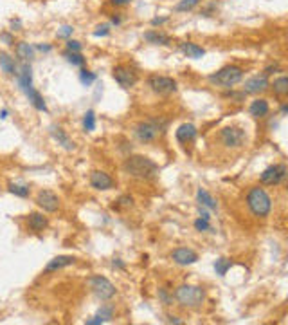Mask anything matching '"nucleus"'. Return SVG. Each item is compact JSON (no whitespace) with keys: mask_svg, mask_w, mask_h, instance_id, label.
<instances>
[{"mask_svg":"<svg viewBox=\"0 0 288 325\" xmlns=\"http://www.w3.org/2000/svg\"><path fill=\"white\" fill-rule=\"evenodd\" d=\"M243 74H245V71L242 67H238V65H225L216 73L209 74V83L222 89H232L243 80Z\"/></svg>","mask_w":288,"mask_h":325,"instance_id":"obj_5","label":"nucleus"},{"mask_svg":"<svg viewBox=\"0 0 288 325\" xmlns=\"http://www.w3.org/2000/svg\"><path fill=\"white\" fill-rule=\"evenodd\" d=\"M8 191L13 193L15 197H20V199H27L31 193L29 184H20V183H9L8 184Z\"/></svg>","mask_w":288,"mask_h":325,"instance_id":"obj_28","label":"nucleus"},{"mask_svg":"<svg viewBox=\"0 0 288 325\" xmlns=\"http://www.w3.org/2000/svg\"><path fill=\"white\" fill-rule=\"evenodd\" d=\"M20 27H22V22H20V18H13L11 20V31H20Z\"/></svg>","mask_w":288,"mask_h":325,"instance_id":"obj_50","label":"nucleus"},{"mask_svg":"<svg viewBox=\"0 0 288 325\" xmlns=\"http://www.w3.org/2000/svg\"><path fill=\"white\" fill-rule=\"evenodd\" d=\"M112 266H114V268H117V269H125V264L121 262V258H114V260H112Z\"/></svg>","mask_w":288,"mask_h":325,"instance_id":"obj_51","label":"nucleus"},{"mask_svg":"<svg viewBox=\"0 0 288 325\" xmlns=\"http://www.w3.org/2000/svg\"><path fill=\"white\" fill-rule=\"evenodd\" d=\"M157 295H159L160 304H164V306H171V304H173V295H171L166 287H159Z\"/></svg>","mask_w":288,"mask_h":325,"instance_id":"obj_35","label":"nucleus"},{"mask_svg":"<svg viewBox=\"0 0 288 325\" xmlns=\"http://www.w3.org/2000/svg\"><path fill=\"white\" fill-rule=\"evenodd\" d=\"M171 258L178 266H191L195 262H198V253L189 248H177L171 253Z\"/></svg>","mask_w":288,"mask_h":325,"instance_id":"obj_16","label":"nucleus"},{"mask_svg":"<svg viewBox=\"0 0 288 325\" xmlns=\"http://www.w3.org/2000/svg\"><path fill=\"white\" fill-rule=\"evenodd\" d=\"M218 139L220 143L229 150H238L243 148L247 143V134L245 130L239 128V126H225L218 132Z\"/></svg>","mask_w":288,"mask_h":325,"instance_id":"obj_7","label":"nucleus"},{"mask_svg":"<svg viewBox=\"0 0 288 325\" xmlns=\"http://www.w3.org/2000/svg\"><path fill=\"white\" fill-rule=\"evenodd\" d=\"M164 128H166V121H162V119H142V121H139L133 126V136H135V139L139 143L148 145V143H155L160 138Z\"/></svg>","mask_w":288,"mask_h":325,"instance_id":"obj_2","label":"nucleus"},{"mask_svg":"<svg viewBox=\"0 0 288 325\" xmlns=\"http://www.w3.org/2000/svg\"><path fill=\"white\" fill-rule=\"evenodd\" d=\"M26 96H27V100L31 101V105H33L34 109L38 112H47V103H45V100H43V96L40 94L36 89H31V91H27L26 92Z\"/></svg>","mask_w":288,"mask_h":325,"instance_id":"obj_25","label":"nucleus"},{"mask_svg":"<svg viewBox=\"0 0 288 325\" xmlns=\"http://www.w3.org/2000/svg\"><path fill=\"white\" fill-rule=\"evenodd\" d=\"M245 201H247V208H249L250 213L254 215V217L258 219L269 217L270 210H272V201H270V195L267 193L263 188L259 186L250 188V190L247 191Z\"/></svg>","mask_w":288,"mask_h":325,"instance_id":"obj_3","label":"nucleus"},{"mask_svg":"<svg viewBox=\"0 0 288 325\" xmlns=\"http://www.w3.org/2000/svg\"><path fill=\"white\" fill-rule=\"evenodd\" d=\"M83 128L87 132H94L95 130V112L94 111H87L83 116Z\"/></svg>","mask_w":288,"mask_h":325,"instance_id":"obj_33","label":"nucleus"},{"mask_svg":"<svg viewBox=\"0 0 288 325\" xmlns=\"http://www.w3.org/2000/svg\"><path fill=\"white\" fill-rule=\"evenodd\" d=\"M200 4V0H180L177 6H175V11L177 13H187L191 9H195Z\"/></svg>","mask_w":288,"mask_h":325,"instance_id":"obj_32","label":"nucleus"},{"mask_svg":"<svg viewBox=\"0 0 288 325\" xmlns=\"http://www.w3.org/2000/svg\"><path fill=\"white\" fill-rule=\"evenodd\" d=\"M76 264V256L72 255H58L54 256L53 260L47 262V266L43 268V275H49V273H56L60 269H65L68 266H74Z\"/></svg>","mask_w":288,"mask_h":325,"instance_id":"obj_14","label":"nucleus"},{"mask_svg":"<svg viewBox=\"0 0 288 325\" xmlns=\"http://www.w3.org/2000/svg\"><path fill=\"white\" fill-rule=\"evenodd\" d=\"M225 96H227V98H231V100H236V101H242L243 100V98H245V96H247V92L245 91H243V92H227V94H225Z\"/></svg>","mask_w":288,"mask_h":325,"instance_id":"obj_42","label":"nucleus"},{"mask_svg":"<svg viewBox=\"0 0 288 325\" xmlns=\"http://www.w3.org/2000/svg\"><path fill=\"white\" fill-rule=\"evenodd\" d=\"M117 203L121 204V206H132L133 204V197L132 195H123V197H119Z\"/></svg>","mask_w":288,"mask_h":325,"instance_id":"obj_41","label":"nucleus"},{"mask_svg":"<svg viewBox=\"0 0 288 325\" xmlns=\"http://www.w3.org/2000/svg\"><path fill=\"white\" fill-rule=\"evenodd\" d=\"M110 24H112V26H121V24H123L121 15H119V13H114V15L110 16Z\"/></svg>","mask_w":288,"mask_h":325,"instance_id":"obj_45","label":"nucleus"},{"mask_svg":"<svg viewBox=\"0 0 288 325\" xmlns=\"http://www.w3.org/2000/svg\"><path fill=\"white\" fill-rule=\"evenodd\" d=\"M288 176V168L284 165H272L269 168L263 170V174L259 176V181L267 186H276L279 184L284 177Z\"/></svg>","mask_w":288,"mask_h":325,"instance_id":"obj_10","label":"nucleus"},{"mask_svg":"<svg viewBox=\"0 0 288 325\" xmlns=\"http://www.w3.org/2000/svg\"><path fill=\"white\" fill-rule=\"evenodd\" d=\"M34 53H36L34 46H31L27 42H18L15 47V54L20 61H31L34 58Z\"/></svg>","mask_w":288,"mask_h":325,"instance_id":"obj_24","label":"nucleus"},{"mask_svg":"<svg viewBox=\"0 0 288 325\" xmlns=\"http://www.w3.org/2000/svg\"><path fill=\"white\" fill-rule=\"evenodd\" d=\"M270 89V81H269V76H265V74H256V76L249 78V80L243 83V91L247 92V94H261V92L269 91Z\"/></svg>","mask_w":288,"mask_h":325,"instance_id":"obj_12","label":"nucleus"},{"mask_svg":"<svg viewBox=\"0 0 288 325\" xmlns=\"http://www.w3.org/2000/svg\"><path fill=\"white\" fill-rule=\"evenodd\" d=\"M167 321H170V323H177V325L182 323V320H178V318H175V316H167Z\"/></svg>","mask_w":288,"mask_h":325,"instance_id":"obj_52","label":"nucleus"},{"mask_svg":"<svg viewBox=\"0 0 288 325\" xmlns=\"http://www.w3.org/2000/svg\"><path fill=\"white\" fill-rule=\"evenodd\" d=\"M36 204L42 208L45 213H54L60 208V197L53 190H40L36 193Z\"/></svg>","mask_w":288,"mask_h":325,"instance_id":"obj_11","label":"nucleus"},{"mask_svg":"<svg viewBox=\"0 0 288 325\" xmlns=\"http://www.w3.org/2000/svg\"><path fill=\"white\" fill-rule=\"evenodd\" d=\"M87 286L90 287L92 295H94L98 300H101V302H108V300H112L115 295H117L115 286L110 282V280L106 278V276H101V275L88 276Z\"/></svg>","mask_w":288,"mask_h":325,"instance_id":"obj_6","label":"nucleus"},{"mask_svg":"<svg viewBox=\"0 0 288 325\" xmlns=\"http://www.w3.org/2000/svg\"><path fill=\"white\" fill-rule=\"evenodd\" d=\"M270 89H272L277 96H288V74L277 76L276 80L270 83Z\"/></svg>","mask_w":288,"mask_h":325,"instance_id":"obj_27","label":"nucleus"},{"mask_svg":"<svg viewBox=\"0 0 288 325\" xmlns=\"http://www.w3.org/2000/svg\"><path fill=\"white\" fill-rule=\"evenodd\" d=\"M197 134H198L197 126L191 125V123H184V125H180L177 128V132H175V138H177V141L180 143V145H187V143L195 141Z\"/></svg>","mask_w":288,"mask_h":325,"instance_id":"obj_18","label":"nucleus"},{"mask_svg":"<svg viewBox=\"0 0 288 325\" xmlns=\"http://www.w3.org/2000/svg\"><path fill=\"white\" fill-rule=\"evenodd\" d=\"M231 266H232V262L229 258H218L214 262V271H216V275H220V276H225L227 275V271L231 269Z\"/></svg>","mask_w":288,"mask_h":325,"instance_id":"obj_31","label":"nucleus"},{"mask_svg":"<svg viewBox=\"0 0 288 325\" xmlns=\"http://www.w3.org/2000/svg\"><path fill=\"white\" fill-rule=\"evenodd\" d=\"M146 85L157 96H170L173 92H177L178 89L177 80H173L170 76H162V74H150L146 78Z\"/></svg>","mask_w":288,"mask_h":325,"instance_id":"obj_8","label":"nucleus"},{"mask_svg":"<svg viewBox=\"0 0 288 325\" xmlns=\"http://www.w3.org/2000/svg\"><path fill=\"white\" fill-rule=\"evenodd\" d=\"M281 112H283V114H288V103L281 105Z\"/></svg>","mask_w":288,"mask_h":325,"instance_id":"obj_54","label":"nucleus"},{"mask_svg":"<svg viewBox=\"0 0 288 325\" xmlns=\"http://www.w3.org/2000/svg\"><path fill=\"white\" fill-rule=\"evenodd\" d=\"M90 186L98 191H106L115 186V181L106 172H103V170H94L90 174Z\"/></svg>","mask_w":288,"mask_h":325,"instance_id":"obj_13","label":"nucleus"},{"mask_svg":"<svg viewBox=\"0 0 288 325\" xmlns=\"http://www.w3.org/2000/svg\"><path fill=\"white\" fill-rule=\"evenodd\" d=\"M16 81L23 94L33 89V69H31L29 61H22V65L18 67V74H16Z\"/></svg>","mask_w":288,"mask_h":325,"instance_id":"obj_15","label":"nucleus"},{"mask_svg":"<svg viewBox=\"0 0 288 325\" xmlns=\"http://www.w3.org/2000/svg\"><path fill=\"white\" fill-rule=\"evenodd\" d=\"M112 78L115 80V83L119 85L121 89H132L135 87L137 80H139V76H137L135 69L133 67H130V65H125V63H119L115 65L114 69H112Z\"/></svg>","mask_w":288,"mask_h":325,"instance_id":"obj_9","label":"nucleus"},{"mask_svg":"<svg viewBox=\"0 0 288 325\" xmlns=\"http://www.w3.org/2000/svg\"><path fill=\"white\" fill-rule=\"evenodd\" d=\"M26 221H27V228H29L33 233H42L47 226H49V219H47L43 213H38V211L29 213Z\"/></svg>","mask_w":288,"mask_h":325,"instance_id":"obj_19","label":"nucleus"},{"mask_svg":"<svg viewBox=\"0 0 288 325\" xmlns=\"http://www.w3.org/2000/svg\"><path fill=\"white\" fill-rule=\"evenodd\" d=\"M65 49H67V51H72V53H81L83 46H81L80 40H72V38H68L67 44H65Z\"/></svg>","mask_w":288,"mask_h":325,"instance_id":"obj_38","label":"nucleus"},{"mask_svg":"<svg viewBox=\"0 0 288 325\" xmlns=\"http://www.w3.org/2000/svg\"><path fill=\"white\" fill-rule=\"evenodd\" d=\"M269 111H270V105H269V101L267 100H254L252 103H250V107H249V112H250V116L252 118H256V119H259V118H265L267 114H269Z\"/></svg>","mask_w":288,"mask_h":325,"instance_id":"obj_23","label":"nucleus"},{"mask_svg":"<svg viewBox=\"0 0 288 325\" xmlns=\"http://www.w3.org/2000/svg\"><path fill=\"white\" fill-rule=\"evenodd\" d=\"M178 49H180V53H182L184 56L193 58V60H198V58L205 56V49L202 46H198V44H195V42L178 44Z\"/></svg>","mask_w":288,"mask_h":325,"instance_id":"obj_21","label":"nucleus"},{"mask_svg":"<svg viewBox=\"0 0 288 325\" xmlns=\"http://www.w3.org/2000/svg\"><path fill=\"white\" fill-rule=\"evenodd\" d=\"M0 69L8 76H16L18 74V65H16L15 58L6 51H0Z\"/></svg>","mask_w":288,"mask_h":325,"instance_id":"obj_20","label":"nucleus"},{"mask_svg":"<svg viewBox=\"0 0 288 325\" xmlns=\"http://www.w3.org/2000/svg\"><path fill=\"white\" fill-rule=\"evenodd\" d=\"M98 80V74L95 73H92V71H88V69H81V73H80V81L85 85V87H90L94 81Z\"/></svg>","mask_w":288,"mask_h":325,"instance_id":"obj_34","label":"nucleus"},{"mask_svg":"<svg viewBox=\"0 0 288 325\" xmlns=\"http://www.w3.org/2000/svg\"><path fill=\"white\" fill-rule=\"evenodd\" d=\"M9 116V112H8V109H2V111H0V118L2 119H6Z\"/></svg>","mask_w":288,"mask_h":325,"instance_id":"obj_53","label":"nucleus"},{"mask_svg":"<svg viewBox=\"0 0 288 325\" xmlns=\"http://www.w3.org/2000/svg\"><path fill=\"white\" fill-rule=\"evenodd\" d=\"M144 42L152 44V46H170L171 44V38L167 35H164V33H160V31L157 29H150L146 31L142 35Z\"/></svg>","mask_w":288,"mask_h":325,"instance_id":"obj_22","label":"nucleus"},{"mask_svg":"<svg viewBox=\"0 0 288 325\" xmlns=\"http://www.w3.org/2000/svg\"><path fill=\"white\" fill-rule=\"evenodd\" d=\"M197 201H198V204H200V206L207 208V210H212V211H214L216 208H218V204H216L214 197H212V195L209 193L207 190H204V188H198V191H197Z\"/></svg>","mask_w":288,"mask_h":325,"instance_id":"obj_26","label":"nucleus"},{"mask_svg":"<svg viewBox=\"0 0 288 325\" xmlns=\"http://www.w3.org/2000/svg\"><path fill=\"white\" fill-rule=\"evenodd\" d=\"M123 172L137 181H153L159 176V165L146 156H128L123 163Z\"/></svg>","mask_w":288,"mask_h":325,"instance_id":"obj_1","label":"nucleus"},{"mask_svg":"<svg viewBox=\"0 0 288 325\" xmlns=\"http://www.w3.org/2000/svg\"><path fill=\"white\" fill-rule=\"evenodd\" d=\"M114 313H115V309H114V306H112V304H103V306L99 307V311H98V316L106 323V321L114 320Z\"/></svg>","mask_w":288,"mask_h":325,"instance_id":"obj_30","label":"nucleus"},{"mask_svg":"<svg viewBox=\"0 0 288 325\" xmlns=\"http://www.w3.org/2000/svg\"><path fill=\"white\" fill-rule=\"evenodd\" d=\"M110 27H112V24H108V22L99 24V26L95 27V31H94V36H95V38H105V36L110 35Z\"/></svg>","mask_w":288,"mask_h":325,"instance_id":"obj_36","label":"nucleus"},{"mask_svg":"<svg viewBox=\"0 0 288 325\" xmlns=\"http://www.w3.org/2000/svg\"><path fill=\"white\" fill-rule=\"evenodd\" d=\"M58 38H63V40H68L72 35H74V27L72 26H61L60 29H58Z\"/></svg>","mask_w":288,"mask_h":325,"instance_id":"obj_37","label":"nucleus"},{"mask_svg":"<svg viewBox=\"0 0 288 325\" xmlns=\"http://www.w3.org/2000/svg\"><path fill=\"white\" fill-rule=\"evenodd\" d=\"M63 58L70 65H74V67H83L85 61H87L81 53H72V51H67V49H65V53H63Z\"/></svg>","mask_w":288,"mask_h":325,"instance_id":"obj_29","label":"nucleus"},{"mask_svg":"<svg viewBox=\"0 0 288 325\" xmlns=\"http://www.w3.org/2000/svg\"><path fill=\"white\" fill-rule=\"evenodd\" d=\"M49 134H51V138L54 139V141L58 143L60 146H63L65 150H74L76 148V145H74V141H72L70 138H68V134L65 132L61 126H58V125H51L49 126Z\"/></svg>","mask_w":288,"mask_h":325,"instance_id":"obj_17","label":"nucleus"},{"mask_svg":"<svg viewBox=\"0 0 288 325\" xmlns=\"http://www.w3.org/2000/svg\"><path fill=\"white\" fill-rule=\"evenodd\" d=\"M34 49L40 51V53H51V51H53V46H51V44H36Z\"/></svg>","mask_w":288,"mask_h":325,"instance_id":"obj_44","label":"nucleus"},{"mask_svg":"<svg viewBox=\"0 0 288 325\" xmlns=\"http://www.w3.org/2000/svg\"><path fill=\"white\" fill-rule=\"evenodd\" d=\"M198 215H200L202 219H205V221H211V215H209L207 208H204V206H198Z\"/></svg>","mask_w":288,"mask_h":325,"instance_id":"obj_46","label":"nucleus"},{"mask_svg":"<svg viewBox=\"0 0 288 325\" xmlns=\"http://www.w3.org/2000/svg\"><path fill=\"white\" fill-rule=\"evenodd\" d=\"M132 0H110V4L115 6V8H121V6H128Z\"/></svg>","mask_w":288,"mask_h":325,"instance_id":"obj_48","label":"nucleus"},{"mask_svg":"<svg viewBox=\"0 0 288 325\" xmlns=\"http://www.w3.org/2000/svg\"><path fill=\"white\" fill-rule=\"evenodd\" d=\"M85 323H87V325H103V323H105V321H103L101 318H99L98 314H95L94 318H90V320H87V321H85Z\"/></svg>","mask_w":288,"mask_h":325,"instance_id":"obj_47","label":"nucleus"},{"mask_svg":"<svg viewBox=\"0 0 288 325\" xmlns=\"http://www.w3.org/2000/svg\"><path fill=\"white\" fill-rule=\"evenodd\" d=\"M0 40L6 42V46H15V38L11 33H0Z\"/></svg>","mask_w":288,"mask_h":325,"instance_id":"obj_40","label":"nucleus"},{"mask_svg":"<svg viewBox=\"0 0 288 325\" xmlns=\"http://www.w3.org/2000/svg\"><path fill=\"white\" fill-rule=\"evenodd\" d=\"M167 20H170L167 16H155V18H152V26L153 27H160V26H164Z\"/></svg>","mask_w":288,"mask_h":325,"instance_id":"obj_43","label":"nucleus"},{"mask_svg":"<svg viewBox=\"0 0 288 325\" xmlns=\"http://www.w3.org/2000/svg\"><path fill=\"white\" fill-rule=\"evenodd\" d=\"M276 71H279V67H277V65L274 63V65H269V67H267V69L263 71V74H265V76H270V74L276 73Z\"/></svg>","mask_w":288,"mask_h":325,"instance_id":"obj_49","label":"nucleus"},{"mask_svg":"<svg viewBox=\"0 0 288 325\" xmlns=\"http://www.w3.org/2000/svg\"><path fill=\"white\" fill-rule=\"evenodd\" d=\"M173 298L177 300L178 306L186 307V309H197L205 302V291L198 286L182 284V286H178L175 289Z\"/></svg>","mask_w":288,"mask_h":325,"instance_id":"obj_4","label":"nucleus"},{"mask_svg":"<svg viewBox=\"0 0 288 325\" xmlns=\"http://www.w3.org/2000/svg\"><path fill=\"white\" fill-rule=\"evenodd\" d=\"M195 230L197 231H209L211 230V224H209V221H205V219L198 217L197 221H195Z\"/></svg>","mask_w":288,"mask_h":325,"instance_id":"obj_39","label":"nucleus"}]
</instances>
